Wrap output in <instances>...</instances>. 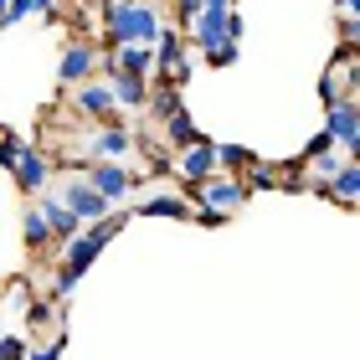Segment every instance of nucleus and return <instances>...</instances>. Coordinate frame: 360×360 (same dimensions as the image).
I'll return each instance as SVG.
<instances>
[{"instance_id":"obj_7","label":"nucleus","mask_w":360,"mask_h":360,"mask_svg":"<svg viewBox=\"0 0 360 360\" xmlns=\"http://www.w3.org/2000/svg\"><path fill=\"white\" fill-rule=\"evenodd\" d=\"M93 68H98V52H93L88 41H72V46H62V62H57V83H62V88L93 83Z\"/></svg>"},{"instance_id":"obj_27","label":"nucleus","mask_w":360,"mask_h":360,"mask_svg":"<svg viewBox=\"0 0 360 360\" xmlns=\"http://www.w3.org/2000/svg\"><path fill=\"white\" fill-rule=\"evenodd\" d=\"M0 360H26V340H15V335H0Z\"/></svg>"},{"instance_id":"obj_24","label":"nucleus","mask_w":360,"mask_h":360,"mask_svg":"<svg viewBox=\"0 0 360 360\" xmlns=\"http://www.w3.org/2000/svg\"><path fill=\"white\" fill-rule=\"evenodd\" d=\"M72 288H77V278H72L68 268H57V278H52V304H62V299H68Z\"/></svg>"},{"instance_id":"obj_21","label":"nucleus","mask_w":360,"mask_h":360,"mask_svg":"<svg viewBox=\"0 0 360 360\" xmlns=\"http://www.w3.org/2000/svg\"><path fill=\"white\" fill-rule=\"evenodd\" d=\"M330 155H335V139H330V134L319 129V134L304 144V165H319V160H330Z\"/></svg>"},{"instance_id":"obj_32","label":"nucleus","mask_w":360,"mask_h":360,"mask_svg":"<svg viewBox=\"0 0 360 360\" xmlns=\"http://www.w3.org/2000/svg\"><path fill=\"white\" fill-rule=\"evenodd\" d=\"M340 15H345V21H360V0H340Z\"/></svg>"},{"instance_id":"obj_14","label":"nucleus","mask_w":360,"mask_h":360,"mask_svg":"<svg viewBox=\"0 0 360 360\" xmlns=\"http://www.w3.org/2000/svg\"><path fill=\"white\" fill-rule=\"evenodd\" d=\"M98 252H103V248H98V242H93L88 232H77V237L62 242V268H68L72 278H83V273L93 268V257H98Z\"/></svg>"},{"instance_id":"obj_3","label":"nucleus","mask_w":360,"mask_h":360,"mask_svg":"<svg viewBox=\"0 0 360 360\" xmlns=\"http://www.w3.org/2000/svg\"><path fill=\"white\" fill-rule=\"evenodd\" d=\"M62 206H68V211H72V217L83 221V226H88V221H98V217H108V211H113V206H108L103 195H98V191L88 186L83 175H72L68 186H62Z\"/></svg>"},{"instance_id":"obj_12","label":"nucleus","mask_w":360,"mask_h":360,"mask_svg":"<svg viewBox=\"0 0 360 360\" xmlns=\"http://www.w3.org/2000/svg\"><path fill=\"white\" fill-rule=\"evenodd\" d=\"M150 77H134V72H108V93H113V103H124V108H144L150 103Z\"/></svg>"},{"instance_id":"obj_9","label":"nucleus","mask_w":360,"mask_h":360,"mask_svg":"<svg viewBox=\"0 0 360 360\" xmlns=\"http://www.w3.org/2000/svg\"><path fill=\"white\" fill-rule=\"evenodd\" d=\"M175 175H180V180H191V186H201V180H211V175H217V144H211V139L201 134V139H195L186 155L175 160Z\"/></svg>"},{"instance_id":"obj_2","label":"nucleus","mask_w":360,"mask_h":360,"mask_svg":"<svg viewBox=\"0 0 360 360\" xmlns=\"http://www.w3.org/2000/svg\"><path fill=\"white\" fill-rule=\"evenodd\" d=\"M248 186H242V175L237 180H221V175H211V180H201V186H195V211H221V217H232V211H242L248 206Z\"/></svg>"},{"instance_id":"obj_16","label":"nucleus","mask_w":360,"mask_h":360,"mask_svg":"<svg viewBox=\"0 0 360 360\" xmlns=\"http://www.w3.org/2000/svg\"><path fill=\"white\" fill-rule=\"evenodd\" d=\"M21 237H26L31 252H46V248H52V226H46V217H41L37 206L21 211Z\"/></svg>"},{"instance_id":"obj_33","label":"nucleus","mask_w":360,"mask_h":360,"mask_svg":"<svg viewBox=\"0 0 360 360\" xmlns=\"http://www.w3.org/2000/svg\"><path fill=\"white\" fill-rule=\"evenodd\" d=\"M57 6V0H31V15H37V11H52Z\"/></svg>"},{"instance_id":"obj_18","label":"nucleus","mask_w":360,"mask_h":360,"mask_svg":"<svg viewBox=\"0 0 360 360\" xmlns=\"http://www.w3.org/2000/svg\"><path fill=\"white\" fill-rule=\"evenodd\" d=\"M160 129H165V139H170V144H180V150H191V144H195V139H201V129H195V119H191V113H186V108H180V113H175V119H165V124H160Z\"/></svg>"},{"instance_id":"obj_5","label":"nucleus","mask_w":360,"mask_h":360,"mask_svg":"<svg viewBox=\"0 0 360 360\" xmlns=\"http://www.w3.org/2000/svg\"><path fill=\"white\" fill-rule=\"evenodd\" d=\"M324 134L335 139V150H350V155H355V144H360V113H355V98H345V103H335V108H324Z\"/></svg>"},{"instance_id":"obj_1","label":"nucleus","mask_w":360,"mask_h":360,"mask_svg":"<svg viewBox=\"0 0 360 360\" xmlns=\"http://www.w3.org/2000/svg\"><path fill=\"white\" fill-rule=\"evenodd\" d=\"M98 15H103L108 46H150L160 37V26H165L150 0H103Z\"/></svg>"},{"instance_id":"obj_22","label":"nucleus","mask_w":360,"mask_h":360,"mask_svg":"<svg viewBox=\"0 0 360 360\" xmlns=\"http://www.w3.org/2000/svg\"><path fill=\"white\" fill-rule=\"evenodd\" d=\"M237 57H242V46H237V41H221L217 52H206V62H211V68H232Z\"/></svg>"},{"instance_id":"obj_8","label":"nucleus","mask_w":360,"mask_h":360,"mask_svg":"<svg viewBox=\"0 0 360 360\" xmlns=\"http://www.w3.org/2000/svg\"><path fill=\"white\" fill-rule=\"evenodd\" d=\"M11 175H15V186H21V195H37L46 180H52V160H46L41 150H31V144H21V155H15Z\"/></svg>"},{"instance_id":"obj_13","label":"nucleus","mask_w":360,"mask_h":360,"mask_svg":"<svg viewBox=\"0 0 360 360\" xmlns=\"http://www.w3.org/2000/svg\"><path fill=\"white\" fill-rule=\"evenodd\" d=\"M314 191L319 195H335L340 206H355V195H360V160H345V165L324 180V186H314Z\"/></svg>"},{"instance_id":"obj_19","label":"nucleus","mask_w":360,"mask_h":360,"mask_svg":"<svg viewBox=\"0 0 360 360\" xmlns=\"http://www.w3.org/2000/svg\"><path fill=\"white\" fill-rule=\"evenodd\" d=\"M252 150H242V144H217V170H242V165H252Z\"/></svg>"},{"instance_id":"obj_20","label":"nucleus","mask_w":360,"mask_h":360,"mask_svg":"<svg viewBox=\"0 0 360 360\" xmlns=\"http://www.w3.org/2000/svg\"><path fill=\"white\" fill-rule=\"evenodd\" d=\"M242 186H248V191H273V186H283V175H278L273 165H263V160H252V170H248Z\"/></svg>"},{"instance_id":"obj_17","label":"nucleus","mask_w":360,"mask_h":360,"mask_svg":"<svg viewBox=\"0 0 360 360\" xmlns=\"http://www.w3.org/2000/svg\"><path fill=\"white\" fill-rule=\"evenodd\" d=\"M144 108H150L155 119L165 124V119H175L186 103H180V88H175V83H155V88H150V103H144Z\"/></svg>"},{"instance_id":"obj_15","label":"nucleus","mask_w":360,"mask_h":360,"mask_svg":"<svg viewBox=\"0 0 360 360\" xmlns=\"http://www.w3.org/2000/svg\"><path fill=\"white\" fill-rule=\"evenodd\" d=\"M37 211L46 217V226H52V242H68V237H77V232H83V221H77L72 211L57 201V195H46V201H41Z\"/></svg>"},{"instance_id":"obj_10","label":"nucleus","mask_w":360,"mask_h":360,"mask_svg":"<svg viewBox=\"0 0 360 360\" xmlns=\"http://www.w3.org/2000/svg\"><path fill=\"white\" fill-rule=\"evenodd\" d=\"M134 217H165V221H186V217H195V206H191V195L155 191V195H144V201L134 206Z\"/></svg>"},{"instance_id":"obj_6","label":"nucleus","mask_w":360,"mask_h":360,"mask_svg":"<svg viewBox=\"0 0 360 360\" xmlns=\"http://www.w3.org/2000/svg\"><path fill=\"white\" fill-rule=\"evenodd\" d=\"M93 160H113V165H124L129 155H134V129L129 124H98V134H93Z\"/></svg>"},{"instance_id":"obj_31","label":"nucleus","mask_w":360,"mask_h":360,"mask_svg":"<svg viewBox=\"0 0 360 360\" xmlns=\"http://www.w3.org/2000/svg\"><path fill=\"white\" fill-rule=\"evenodd\" d=\"M175 15H180V26H191L201 15V0H175Z\"/></svg>"},{"instance_id":"obj_29","label":"nucleus","mask_w":360,"mask_h":360,"mask_svg":"<svg viewBox=\"0 0 360 360\" xmlns=\"http://www.w3.org/2000/svg\"><path fill=\"white\" fill-rule=\"evenodd\" d=\"M26 324H31V330H37V324H52V304H26Z\"/></svg>"},{"instance_id":"obj_4","label":"nucleus","mask_w":360,"mask_h":360,"mask_svg":"<svg viewBox=\"0 0 360 360\" xmlns=\"http://www.w3.org/2000/svg\"><path fill=\"white\" fill-rule=\"evenodd\" d=\"M83 180H88V186H93L98 195H103L108 206H113V201H124L129 186H134V175H129L124 165H113V160H93V165L83 170Z\"/></svg>"},{"instance_id":"obj_28","label":"nucleus","mask_w":360,"mask_h":360,"mask_svg":"<svg viewBox=\"0 0 360 360\" xmlns=\"http://www.w3.org/2000/svg\"><path fill=\"white\" fill-rule=\"evenodd\" d=\"M15 155H21V139H11L6 129H0V165L11 170V165H15Z\"/></svg>"},{"instance_id":"obj_25","label":"nucleus","mask_w":360,"mask_h":360,"mask_svg":"<svg viewBox=\"0 0 360 360\" xmlns=\"http://www.w3.org/2000/svg\"><path fill=\"white\" fill-rule=\"evenodd\" d=\"M319 103H324V108H335V103H345V93H340V83H335V77H330V72H324V83H319Z\"/></svg>"},{"instance_id":"obj_11","label":"nucleus","mask_w":360,"mask_h":360,"mask_svg":"<svg viewBox=\"0 0 360 360\" xmlns=\"http://www.w3.org/2000/svg\"><path fill=\"white\" fill-rule=\"evenodd\" d=\"M113 108L119 103H113L108 83H77L72 88V113H83V119H108Z\"/></svg>"},{"instance_id":"obj_23","label":"nucleus","mask_w":360,"mask_h":360,"mask_svg":"<svg viewBox=\"0 0 360 360\" xmlns=\"http://www.w3.org/2000/svg\"><path fill=\"white\" fill-rule=\"evenodd\" d=\"M62 345H68V335H52V345H41V350H37V345H26V360H57Z\"/></svg>"},{"instance_id":"obj_34","label":"nucleus","mask_w":360,"mask_h":360,"mask_svg":"<svg viewBox=\"0 0 360 360\" xmlns=\"http://www.w3.org/2000/svg\"><path fill=\"white\" fill-rule=\"evenodd\" d=\"M6 6H11V0H0V15H6Z\"/></svg>"},{"instance_id":"obj_30","label":"nucleus","mask_w":360,"mask_h":360,"mask_svg":"<svg viewBox=\"0 0 360 360\" xmlns=\"http://www.w3.org/2000/svg\"><path fill=\"white\" fill-rule=\"evenodd\" d=\"M6 304H11V309H26V304H31V299H26V278H15V283L6 288Z\"/></svg>"},{"instance_id":"obj_26","label":"nucleus","mask_w":360,"mask_h":360,"mask_svg":"<svg viewBox=\"0 0 360 360\" xmlns=\"http://www.w3.org/2000/svg\"><path fill=\"white\" fill-rule=\"evenodd\" d=\"M26 15H31V0H11V6H6V15H0V31H6V26H15V21H26Z\"/></svg>"}]
</instances>
